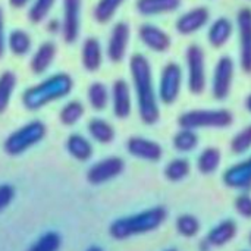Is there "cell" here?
Listing matches in <instances>:
<instances>
[{
    "instance_id": "obj_1",
    "label": "cell",
    "mask_w": 251,
    "mask_h": 251,
    "mask_svg": "<svg viewBox=\"0 0 251 251\" xmlns=\"http://www.w3.org/2000/svg\"><path fill=\"white\" fill-rule=\"evenodd\" d=\"M129 71L137 93L140 118L146 125H154L160 118V110L149 59L141 53L132 54L129 59Z\"/></svg>"
},
{
    "instance_id": "obj_2",
    "label": "cell",
    "mask_w": 251,
    "mask_h": 251,
    "mask_svg": "<svg viewBox=\"0 0 251 251\" xmlns=\"http://www.w3.org/2000/svg\"><path fill=\"white\" fill-rule=\"evenodd\" d=\"M74 88V79L66 72L53 74L35 85L28 87L22 94V104L26 110H40L44 106L69 96Z\"/></svg>"
},
{
    "instance_id": "obj_3",
    "label": "cell",
    "mask_w": 251,
    "mask_h": 251,
    "mask_svg": "<svg viewBox=\"0 0 251 251\" xmlns=\"http://www.w3.org/2000/svg\"><path fill=\"white\" fill-rule=\"evenodd\" d=\"M166 215H168V212L165 207H162V206L151 207V209H147L137 215L116 219L110 225L109 234L115 240H126L132 235L151 232V231L157 229L165 222Z\"/></svg>"
},
{
    "instance_id": "obj_4",
    "label": "cell",
    "mask_w": 251,
    "mask_h": 251,
    "mask_svg": "<svg viewBox=\"0 0 251 251\" xmlns=\"http://www.w3.org/2000/svg\"><path fill=\"white\" fill-rule=\"evenodd\" d=\"M46 132L47 128L41 121H29L6 137L3 143V150L9 156H19L43 141Z\"/></svg>"
},
{
    "instance_id": "obj_5",
    "label": "cell",
    "mask_w": 251,
    "mask_h": 251,
    "mask_svg": "<svg viewBox=\"0 0 251 251\" xmlns=\"http://www.w3.org/2000/svg\"><path fill=\"white\" fill-rule=\"evenodd\" d=\"M234 116L225 109H197L185 112L179 116L178 124L181 128L197 129V128H226L232 124Z\"/></svg>"
},
{
    "instance_id": "obj_6",
    "label": "cell",
    "mask_w": 251,
    "mask_h": 251,
    "mask_svg": "<svg viewBox=\"0 0 251 251\" xmlns=\"http://www.w3.org/2000/svg\"><path fill=\"white\" fill-rule=\"evenodd\" d=\"M206 57L200 46L191 44L187 50L188 88L194 94H200L206 87Z\"/></svg>"
},
{
    "instance_id": "obj_7",
    "label": "cell",
    "mask_w": 251,
    "mask_h": 251,
    "mask_svg": "<svg viewBox=\"0 0 251 251\" xmlns=\"http://www.w3.org/2000/svg\"><path fill=\"white\" fill-rule=\"evenodd\" d=\"M181 84H182V71L178 63L169 62L160 76V84H159V99L165 104H172L181 91Z\"/></svg>"
},
{
    "instance_id": "obj_8",
    "label": "cell",
    "mask_w": 251,
    "mask_h": 251,
    "mask_svg": "<svg viewBox=\"0 0 251 251\" xmlns=\"http://www.w3.org/2000/svg\"><path fill=\"white\" fill-rule=\"evenodd\" d=\"M81 10L82 0H63L62 15V37L65 43L72 44L78 40L81 31Z\"/></svg>"
},
{
    "instance_id": "obj_9",
    "label": "cell",
    "mask_w": 251,
    "mask_h": 251,
    "mask_svg": "<svg viewBox=\"0 0 251 251\" xmlns=\"http://www.w3.org/2000/svg\"><path fill=\"white\" fill-rule=\"evenodd\" d=\"M232 79H234V62L229 56H222L216 63L215 74H213L212 91L215 99L224 100L228 97L231 91Z\"/></svg>"
},
{
    "instance_id": "obj_10",
    "label": "cell",
    "mask_w": 251,
    "mask_h": 251,
    "mask_svg": "<svg viewBox=\"0 0 251 251\" xmlns=\"http://www.w3.org/2000/svg\"><path fill=\"white\" fill-rule=\"evenodd\" d=\"M124 160L121 157H106L103 160H99L94 163L88 171H87V181L93 185H100L104 184L118 175L122 174L124 171Z\"/></svg>"
},
{
    "instance_id": "obj_11",
    "label": "cell",
    "mask_w": 251,
    "mask_h": 251,
    "mask_svg": "<svg viewBox=\"0 0 251 251\" xmlns=\"http://www.w3.org/2000/svg\"><path fill=\"white\" fill-rule=\"evenodd\" d=\"M240 34V62L241 68L251 74V9L244 7L237 15Z\"/></svg>"
},
{
    "instance_id": "obj_12",
    "label": "cell",
    "mask_w": 251,
    "mask_h": 251,
    "mask_svg": "<svg viewBox=\"0 0 251 251\" xmlns=\"http://www.w3.org/2000/svg\"><path fill=\"white\" fill-rule=\"evenodd\" d=\"M129 35L131 29L126 22H118L110 32L109 41H107V57L118 63L125 57L128 44H129Z\"/></svg>"
},
{
    "instance_id": "obj_13",
    "label": "cell",
    "mask_w": 251,
    "mask_h": 251,
    "mask_svg": "<svg viewBox=\"0 0 251 251\" xmlns=\"http://www.w3.org/2000/svg\"><path fill=\"white\" fill-rule=\"evenodd\" d=\"M126 150L131 156L147 162H157L163 154L159 143L144 137H131L126 143Z\"/></svg>"
},
{
    "instance_id": "obj_14",
    "label": "cell",
    "mask_w": 251,
    "mask_h": 251,
    "mask_svg": "<svg viewBox=\"0 0 251 251\" xmlns=\"http://www.w3.org/2000/svg\"><path fill=\"white\" fill-rule=\"evenodd\" d=\"M112 99V107L113 113L119 119H125L131 115L132 109V99H131V90L125 79H116L112 87L110 93Z\"/></svg>"
},
{
    "instance_id": "obj_15",
    "label": "cell",
    "mask_w": 251,
    "mask_h": 251,
    "mask_svg": "<svg viewBox=\"0 0 251 251\" xmlns=\"http://www.w3.org/2000/svg\"><path fill=\"white\" fill-rule=\"evenodd\" d=\"M209 10L207 7H203V6H199V7H194L188 12H185L184 15H181L176 21V31L179 34H184V35H188V34H193V32H197L199 29H201L207 21H209Z\"/></svg>"
},
{
    "instance_id": "obj_16",
    "label": "cell",
    "mask_w": 251,
    "mask_h": 251,
    "mask_svg": "<svg viewBox=\"0 0 251 251\" xmlns=\"http://www.w3.org/2000/svg\"><path fill=\"white\" fill-rule=\"evenodd\" d=\"M140 40L153 51H166L171 47V37L153 24H143L138 29Z\"/></svg>"
},
{
    "instance_id": "obj_17",
    "label": "cell",
    "mask_w": 251,
    "mask_h": 251,
    "mask_svg": "<svg viewBox=\"0 0 251 251\" xmlns=\"http://www.w3.org/2000/svg\"><path fill=\"white\" fill-rule=\"evenodd\" d=\"M224 182L229 188L238 190L251 187V157L228 168L224 174Z\"/></svg>"
},
{
    "instance_id": "obj_18",
    "label": "cell",
    "mask_w": 251,
    "mask_h": 251,
    "mask_svg": "<svg viewBox=\"0 0 251 251\" xmlns=\"http://www.w3.org/2000/svg\"><path fill=\"white\" fill-rule=\"evenodd\" d=\"M56 53H57V49L53 41L41 43L29 60V69L32 71V74H35V75L44 74L51 66L53 60L56 57Z\"/></svg>"
},
{
    "instance_id": "obj_19",
    "label": "cell",
    "mask_w": 251,
    "mask_h": 251,
    "mask_svg": "<svg viewBox=\"0 0 251 251\" xmlns=\"http://www.w3.org/2000/svg\"><path fill=\"white\" fill-rule=\"evenodd\" d=\"M81 62H82V66L88 72H96L101 66V62H103V50H101V44H100V41L97 38L88 37L82 43Z\"/></svg>"
},
{
    "instance_id": "obj_20",
    "label": "cell",
    "mask_w": 251,
    "mask_h": 251,
    "mask_svg": "<svg viewBox=\"0 0 251 251\" xmlns=\"http://www.w3.org/2000/svg\"><path fill=\"white\" fill-rule=\"evenodd\" d=\"M66 150L79 162H87L93 156V144L82 134H71L66 138Z\"/></svg>"
},
{
    "instance_id": "obj_21",
    "label": "cell",
    "mask_w": 251,
    "mask_h": 251,
    "mask_svg": "<svg viewBox=\"0 0 251 251\" xmlns=\"http://www.w3.org/2000/svg\"><path fill=\"white\" fill-rule=\"evenodd\" d=\"M181 6V0H137V10L144 16L169 13Z\"/></svg>"
},
{
    "instance_id": "obj_22",
    "label": "cell",
    "mask_w": 251,
    "mask_h": 251,
    "mask_svg": "<svg viewBox=\"0 0 251 251\" xmlns=\"http://www.w3.org/2000/svg\"><path fill=\"white\" fill-rule=\"evenodd\" d=\"M234 31V25L228 18H218L209 28V43L213 47H222L228 43Z\"/></svg>"
},
{
    "instance_id": "obj_23",
    "label": "cell",
    "mask_w": 251,
    "mask_h": 251,
    "mask_svg": "<svg viewBox=\"0 0 251 251\" xmlns=\"http://www.w3.org/2000/svg\"><path fill=\"white\" fill-rule=\"evenodd\" d=\"M87 129H88L90 137L94 141L100 143V144H109L115 138V129H113V126L107 121H104L101 118H93V119H90V122L87 125Z\"/></svg>"
},
{
    "instance_id": "obj_24",
    "label": "cell",
    "mask_w": 251,
    "mask_h": 251,
    "mask_svg": "<svg viewBox=\"0 0 251 251\" xmlns=\"http://www.w3.org/2000/svg\"><path fill=\"white\" fill-rule=\"evenodd\" d=\"M6 44L15 56H25L31 51L32 40H31V35L25 29L16 28L10 31V34L7 35Z\"/></svg>"
},
{
    "instance_id": "obj_25",
    "label": "cell",
    "mask_w": 251,
    "mask_h": 251,
    "mask_svg": "<svg viewBox=\"0 0 251 251\" xmlns=\"http://www.w3.org/2000/svg\"><path fill=\"white\" fill-rule=\"evenodd\" d=\"M235 234H237V224L234 221H224L209 232L207 241L215 247H222L228 244L235 237Z\"/></svg>"
},
{
    "instance_id": "obj_26",
    "label": "cell",
    "mask_w": 251,
    "mask_h": 251,
    "mask_svg": "<svg viewBox=\"0 0 251 251\" xmlns=\"http://www.w3.org/2000/svg\"><path fill=\"white\" fill-rule=\"evenodd\" d=\"M87 99H88L90 106L94 110L101 112L107 107V104L110 101V93L103 82L96 81V82L90 84V87L87 90Z\"/></svg>"
},
{
    "instance_id": "obj_27",
    "label": "cell",
    "mask_w": 251,
    "mask_h": 251,
    "mask_svg": "<svg viewBox=\"0 0 251 251\" xmlns=\"http://www.w3.org/2000/svg\"><path fill=\"white\" fill-rule=\"evenodd\" d=\"M85 113V107L79 100H69L63 104V107L59 112V121L65 126H72L81 121V118Z\"/></svg>"
},
{
    "instance_id": "obj_28",
    "label": "cell",
    "mask_w": 251,
    "mask_h": 251,
    "mask_svg": "<svg viewBox=\"0 0 251 251\" xmlns=\"http://www.w3.org/2000/svg\"><path fill=\"white\" fill-rule=\"evenodd\" d=\"M16 88V75L12 71H4L0 75V115L9 107L10 99Z\"/></svg>"
},
{
    "instance_id": "obj_29",
    "label": "cell",
    "mask_w": 251,
    "mask_h": 251,
    "mask_svg": "<svg viewBox=\"0 0 251 251\" xmlns=\"http://www.w3.org/2000/svg\"><path fill=\"white\" fill-rule=\"evenodd\" d=\"M221 165V151L216 147H207L201 151L197 160V168L201 174H213Z\"/></svg>"
},
{
    "instance_id": "obj_30",
    "label": "cell",
    "mask_w": 251,
    "mask_h": 251,
    "mask_svg": "<svg viewBox=\"0 0 251 251\" xmlns=\"http://www.w3.org/2000/svg\"><path fill=\"white\" fill-rule=\"evenodd\" d=\"M125 0H99L94 7V19L100 24L109 22Z\"/></svg>"
},
{
    "instance_id": "obj_31",
    "label": "cell",
    "mask_w": 251,
    "mask_h": 251,
    "mask_svg": "<svg viewBox=\"0 0 251 251\" xmlns=\"http://www.w3.org/2000/svg\"><path fill=\"white\" fill-rule=\"evenodd\" d=\"M56 0H32L28 9V19L32 24L43 22L51 12Z\"/></svg>"
},
{
    "instance_id": "obj_32",
    "label": "cell",
    "mask_w": 251,
    "mask_h": 251,
    "mask_svg": "<svg viewBox=\"0 0 251 251\" xmlns=\"http://www.w3.org/2000/svg\"><path fill=\"white\" fill-rule=\"evenodd\" d=\"M197 144H199V137L194 132V129L182 128V131H179L174 137V147L178 151H182V153L194 150L197 147Z\"/></svg>"
},
{
    "instance_id": "obj_33",
    "label": "cell",
    "mask_w": 251,
    "mask_h": 251,
    "mask_svg": "<svg viewBox=\"0 0 251 251\" xmlns=\"http://www.w3.org/2000/svg\"><path fill=\"white\" fill-rule=\"evenodd\" d=\"M62 238L57 232L49 231L38 237V240L28 249V251H59Z\"/></svg>"
},
{
    "instance_id": "obj_34",
    "label": "cell",
    "mask_w": 251,
    "mask_h": 251,
    "mask_svg": "<svg viewBox=\"0 0 251 251\" xmlns=\"http://www.w3.org/2000/svg\"><path fill=\"white\" fill-rule=\"evenodd\" d=\"M188 174H190V163L185 159H182V157L174 159L165 168V176L169 181H174V182L184 179Z\"/></svg>"
},
{
    "instance_id": "obj_35",
    "label": "cell",
    "mask_w": 251,
    "mask_h": 251,
    "mask_svg": "<svg viewBox=\"0 0 251 251\" xmlns=\"http://www.w3.org/2000/svg\"><path fill=\"white\" fill-rule=\"evenodd\" d=\"M176 229L181 235L190 238L199 234L200 231V222L193 215H182L176 219Z\"/></svg>"
},
{
    "instance_id": "obj_36",
    "label": "cell",
    "mask_w": 251,
    "mask_h": 251,
    "mask_svg": "<svg viewBox=\"0 0 251 251\" xmlns=\"http://www.w3.org/2000/svg\"><path fill=\"white\" fill-rule=\"evenodd\" d=\"M231 149L234 153L241 154L251 149V125L246 126L243 131H240L231 141Z\"/></svg>"
},
{
    "instance_id": "obj_37",
    "label": "cell",
    "mask_w": 251,
    "mask_h": 251,
    "mask_svg": "<svg viewBox=\"0 0 251 251\" xmlns=\"http://www.w3.org/2000/svg\"><path fill=\"white\" fill-rule=\"evenodd\" d=\"M15 199V188L9 184L0 185V212H3Z\"/></svg>"
},
{
    "instance_id": "obj_38",
    "label": "cell",
    "mask_w": 251,
    "mask_h": 251,
    "mask_svg": "<svg viewBox=\"0 0 251 251\" xmlns=\"http://www.w3.org/2000/svg\"><path fill=\"white\" fill-rule=\"evenodd\" d=\"M235 209L243 218H251V197L249 194H243L235 200Z\"/></svg>"
},
{
    "instance_id": "obj_39",
    "label": "cell",
    "mask_w": 251,
    "mask_h": 251,
    "mask_svg": "<svg viewBox=\"0 0 251 251\" xmlns=\"http://www.w3.org/2000/svg\"><path fill=\"white\" fill-rule=\"evenodd\" d=\"M6 49V37H4V15H3V9L0 7V59L4 53Z\"/></svg>"
},
{
    "instance_id": "obj_40",
    "label": "cell",
    "mask_w": 251,
    "mask_h": 251,
    "mask_svg": "<svg viewBox=\"0 0 251 251\" xmlns=\"http://www.w3.org/2000/svg\"><path fill=\"white\" fill-rule=\"evenodd\" d=\"M47 29L50 32H57V31H62V22H59L57 19H50L47 22Z\"/></svg>"
},
{
    "instance_id": "obj_41",
    "label": "cell",
    "mask_w": 251,
    "mask_h": 251,
    "mask_svg": "<svg viewBox=\"0 0 251 251\" xmlns=\"http://www.w3.org/2000/svg\"><path fill=\"white\" fill-rule=\"evenodd\" d=\"M32 0H9V4L15 9H21V7H25L26 4H29Z\"/></svg>"
},
{
    "instance_id": "obj_42",
    "label": "cell",
    "mask_w": 251,
    "mask_h": 251,
    "mask_svg": "<svg viewBox=\"0 0 251 251\" xmlns=\"http://www.w3.org/2000/svg\"><path fill=\"white\" fill-rule=\"evenodd\" d=\"M246 107H247V110L251 113V94L247 97V100H246Z\"/></svg>"
},
{
    "instance_id": "obj_43",
    "label": "cell",
    "mask_w": 251,
    "mask_h": 251,
    "mask_svg": "<svg viewBox=\"0 0 251 251\" xmlns=\"http://www.w3.org/2000/svg\"><path fill=\"white\" fill-rule=\"evenodd\" d=\"M87 251H103L100 247H97V246H93V247H90Z\"/></svg>"
},
{
    "instance_id": "obj_44",
    "label": "cell",
    "mask_w": 251,
    "mask_h": 251,
    "mask_svg": "<svg viewBox=\"0 0 251 251\" xmlns=\"http://www.w3.org/2000/svg\"><path fill=\"white\" fill-rule=\"evenodd\" d=\"M249 241H250V244H251V234H250V238H249Z\"/></svg>"
},
{
    "instance_id": "obj_45",
    "label": "cell",
    "mask_w": 251,
    "mask_h": 251,
    "mask_svg": "<svg viewBox=\"0 0 251 251\" xmlns=\"http://www.w3.org/2000/svg\"><path fill=\"white\" fill-rule=\"evenodd\" d=\"M166 251H176V250H174V249H171V250H166Z\"/></svg>"
}]
</instances>
